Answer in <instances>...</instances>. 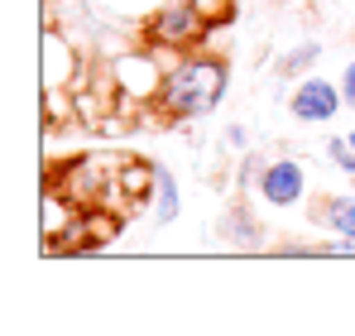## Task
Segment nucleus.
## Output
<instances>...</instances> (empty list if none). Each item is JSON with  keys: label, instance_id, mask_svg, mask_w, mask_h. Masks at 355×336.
<instances>
[{"label": "nucleus", "instance_id": "7ed1b4c3", "mask_svg": "<svg viewBox=\"0 0 355 336\" xmlns=\"http://www.w3.org/2000/svg\"><path fill=\"white\" fill-rule=\"evenodd\" d=\"M240 183L269 212H297L312 197V173H307V159H297V154H254V159H245Z\"/></svg>", "mask_w": 355, "mask_h": 336}, {"label": "nucleus", "instance_id": "39448f33", "mask_svg": "<svg viewBox=\"0 0 355 336\" xmlns=\"http://www.w3.org/2000/svg\"><path fill=\"white\" fill-rule=\"evenodd\" d=\"M284 106H288V120H297V125H331L336 115H346V96H341L336 77L307 72V77H297L288 87Z\"/></svg>", "mask_w": 355, "mask_h": 336}, {"label": "nucleus", "instance_id": "423d86ee", "mask_svg": "<svg viewBox=\"0 0 355 336\" xmlns=\"http://www.w3.org/2000/svg\"><path fill=\"white\" fill-rule=\"evenodd\" d=\"M87 58L77 53V44L67 39L62 24H49L44 29V92H72L77 77H82Z\"/></svg>", "mask_w": 355, "mask_h": 336}, {"label": "nucleus", "instance_id": "9b49d317", "mask_svg": "<svg viewBox=\"0 0 355 336\" xmlns=\"http://www.w3.org/2000/svg\"><path fill=\"white\" fill-rule=\"evenodd\" d=\"M322 159L336 168V173L355 178V144H351V135H327V144H322Z\"/></svg>", "mask_w": 355, "mask_h": 336}, {"label": "nucleus", "instance_id": "f3484780", "mask_svg": "<svg viewBox=\"0 0 355 336\" xmlns=\"http://www.w3.org/2000/svg\"><path fill=\"white\" fill-rule=\"evenodd\" d=\"M346 135H351V144H355V130H346Z\"/></svg>", "mask_w": 355, "mask_h": 336}, {"label": "nucleus", "instance_id": "ddd939ff", "mask_svg": "<svg viewBox=\"0 0 355 336\" xmlns=\"http://www.w3.org/2000/svg\"><path fill=\"white\" fill-rule=\"evenodd\" d=\"M279 255L284 260H322V240H284Z\"/></svg>", "mask_w": 355, "mask_h": 336}, {"label": "nucleus", "instance_id": "dca6fc26", "mask_svg": "<svg viewBox=\"0 0 355 336\" xmlns=\"http://www.w3.org/2000/svg\"><path fill=\"white\" fill-rule=\"evenodd\" d=\"M221 144H226L231 154H245V149H250V130H245V125H226V135H221Z\"/></svg>", "mask_w": 355, "mask_h": 336}, {"label": "nucleus", "instance_id": "4468645a", "mask_svg": "<svg viewBox=\"0 0 355 336\" xmlns=\"http://www.w3.org/2000/svg\"><path fill=\"white\" fill-rule=\"evenodd\" d=\"M101 5H106L111 15H135V19H144V15H149L159 0H101Z\"/></svg>", "mask_w": 355, "mask_h": 336}, {"label": "nucleus", "instance_id": "20e7f679", "mask_svg": "<svg viewBox=\"0 0 355 336\" xmlns=\"http://www.w3.org/2000/svg\"><path fill=\"white\" fill-rule=\"evenodd\" d=\"M164 67L168 58H159L144 44H130L111 58V77H116L120 101H135V106H154L159 101V87H164Z\"/></svg>", "mask_w": 355, "mask_h": 336}, {"label": "nucleus", "instance_id": "9d476101", "mask_svg": "<svg viewBox=\"0 0 355 336\" xmlns=\"http://www.w3.org/2000/svg\"><path fill=\"white\" fill-rule=\"evenodd\" d=\"M317 226H327V235L355 240V192H327L317 202Z\"/></svg>", "mask_w": 355, "mask_h": 336}, {"label": "nucleus", "instance_id": "2eb2a0df", "mask_svg": "<svg viewBox=\"0 0 355 336\" xmlns=\"http://www.w3.org/2000/svg\"><path fill=\"white\" fill-rule=\"evenodd\" d=\"M336 82H341V96H346V111L355 115V53L346 58V67L336 72Z\"/></svg>", "mask_w": 355, "mask_h": 336}, {"label": "nucleus", "instance_id": "6e6552de", "mask_svg": "<svg viewBox=\"0 0 355 336\" xmlns=\"http://www.w3.org/2000/svg\"><path fill=\"white\" fill-rule=\"evenodd\" d=\"M216 235H221L226 245H236V250H259V245H264V226H259V217L250 212V202H236V207L221 217Z\"/></svg>", "mask_w": 355, "mask_h": 336}, {"label": "nucleus", "instance_id": "0eeeda50", "mask_svg": "<svg viewBox=\"0 0 355 336\" xmlns=\"http://www.w3.org/2000/svg\"><path fill=\"white\" fill-rule=\"evenodd\" d=\"M322 53H327V44H322V39H297V44H288V49L279 53V62H274V77H279V96H288V87H293L297 77L317 72Z\"/></svg>", "mask_w": 355, "mask_h": 336}, {"label": "nucleus", "instance_id": "1a4fd4ad", "mask_svg": "<svg viewBox=\"0 0 355 336\" xmlns=\"http://www.w3.org/2000/svg\"><path fill=\"white\" fill-rule=\"evenodd\" d=\"M178 212H182V187H178L173 168L159 164V173H154V197H149V221L154 226H173Z\"/></svg>", "mask_w": 355, "mask_h": 336}, {"label": "nucleus", "instance_id": "f257e3e1", "mask_svg": "<svg viewBox=\"0 0 355 336\" xmlns=\"http://www.w3.org/2000/svg\"><path fill=\"white\" fill-rule=\"evenodd\" d=\"M226 92H231V62H226V53L197 49V53L168 58L154 111H159L164 125H192V120H207L226 101Z\"/></svg>", "mask_w": 355, "mask_h": 336}, {"label": "nucleus", "instance_id": "f03ea898", "mask_svg": "<svg viewBox=\"0 0 355 336\" xmlns=\"http://www.w3.org/2000/svg\"><path fill=\"white\" fill-rule=\"evenodd\" d=\"M211 34H216V24L192 0H159L139 19L135 44L154 49L159 58H182V53H197V49H211Z\"/></svg>", "mask_w": 355, "mask_h": 336}, {"label": "nucleus", "instance_id": "f8f14e48", "mask_svg": "<svg viewBox=\"0 0 355 336\" xmlns=\"http://www.w3.org/2000/svg\"><path fill=\"white\" fill-rule=\"evenodd\" d=\"M216 29H226V24H236V10H240V0H192Z\"/></svg>", "mask_w": 355, "mask_h": 336}]
</instances>
